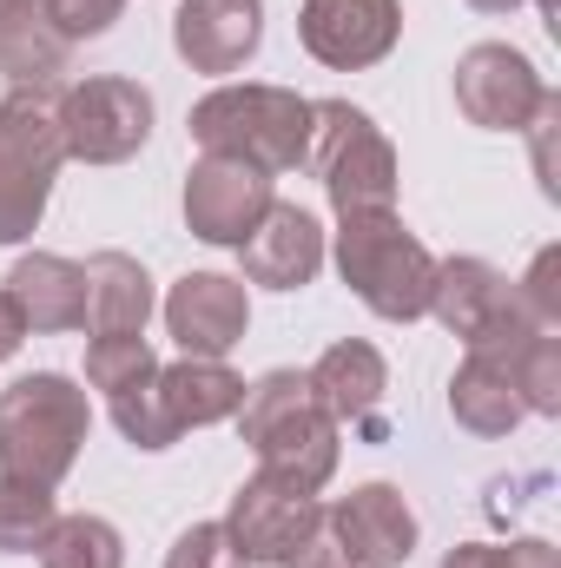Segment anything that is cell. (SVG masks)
<instances>
[{
	"mask_svg": "<svg viewBox=\"0 0 561 568\" xmlns=\"http://www.w3.org/2000/svg\"><path fill=\"white\" fill-rule=\"evenodd\" d=\"M245 443L258 449V476L290 483L304 496H317L337 469V417L310 397V384L297 371H272L265 384L245 390L238 404Z\"/></svg>",
	"mask_w": 561,
	"mask_h": 568,
	"instance_id": "6da1fadb",
	"label": "cell"
},
{
	"mask_svg": "<svg viewBox=\"0 0 561 568\" xmlns=\"http://www.w3.org/2000/svg\"><path fill=\"white\" fill-rule=\"evenodd\" d=\"M192 140L212 159L290 172L310 159V100H297L284 87H218L192 106Z\"/></svg>",
	"mask_w": 561,
	"mask_h": 568,
	"instance_id": "7a4b0ae2",
	"label": "cell"
},
{
	"mask_svg": "<svg viewBox=\"0 0 561 568\" xmlns=\"http://www.w3.org/2000/svg\"><path fill=\"white\" fill-rule=\"evenodd\" d=\"M86 390H73L67 377L40 371V377H20L0 390V476H20V483H40L53 489L80 443H86Z\"/></svg>",
	"mask_w": 561,
	"mask_h": 568,
	"instance_id": "3957f363",
	"label": "cell"
},
{
	"mask_svg": "<svg viewBox=\"0 0 561 568\" xmlns=\"http://www.w3.org/2000/svg\"><path fill=\"white\" fill-rule=\"evenodd\" d=\"M337 265L344 284L377 311V317H422L429 311V284H436V258L404 232L397 212H350L337 232Z\"/></svg>",
	"mask_w": 561,
	"mask_h": 568,
	"instance_id": "277c9868",
	"label": "cell"
},
{
	"mask_svg": "<svg viewBox=\"0 0 561 568\" xmlns=\"http://www.w3.org/2000/svg\"><path fill=\"white\" fill-rule=\"evenodd\" d=\"M304 165L324 179V192L344 219L350 212H390V199H397V152L370 126V113H357L344 100L310 106V159Z\"/></svg>",
	"mask_w": 561,
	"mask_h": 568,
	"instance_id": "5b68a950",
	"label": "cell"
},
{
	"mask_svg": "<svg viewBox=\"0 0 561 568\" xmlns=\"http://www.w3.org/2000/svg\"><path fill=\"white\" fill-rule=\"evenodd\" d=\"M232 542L245 549V562H272V568H344L337 542H330V523L317 509V496L272 483V476H252L238 496H232V516H225Z\"/></svg>",
	"mask_w": 561,
	"mask_h": 568,
	"instance_id": "8992f818",
	"label": "cell"
},
{
	"mask_svg": "<svg viewBox=\"0 0 561 568\" xmlns=\"http://www.w3.org/2000/svg\"><path fill=\"white\" fill-rule=\"evenodd\" d=\"M60 159H67V145L53 126V106L40 93H13L0 106V245H13L40 225Z\"/></svg>",
	"mask_w": 561,
	"mask_h": 568,
	"instance_id": "52a82bcc",
	"label": "cell"
},
{
	"mask_svg": "<svg viewBox=\"0 0 561 568\" xmlns=\"http://www.w3.org/2000/svg\"><path fill=\"white\" fill-rule=\"evenodd\" d=\"M53 126L67 159H86V165H120L133 159L152 133V93L140 80H120V73H100V80H80L60 93L53 106Z\"/></svg>",
	"mask_w": 561,
	"mask_h": 568,
	"instance_id": "ba28073f",
	"label": "cell"
},
{
	"mask_svg": "<svg viewBox=\"0 0 561 568\" xmlns=\"http://www.w3.org/2000/svg\"><path fill=\"white\" fill-rule=\"evenodd\" d=\"M429 311H436L469 351H482V344H516V337L536 331V324H522V297H516V284L502 278L496 265H482V258L436 265Z\"/></svg>",
	"mask_w": 561,
	"mask_h": 568,
	"instance_id": "9c48e42d",
	"label": "cell"
},
{
	"mask_svg": "<svg viewBox=\"0 0 561 568\" xmlns=\"http://www.w3.org/2000/svg\"><path fill=\"white\" fill-rule=\"evenodd\" d=\"M272 172L245 165V159H198L192 179H185V219L205 245H245L252 225L272 212Z\"/></svg>",
	"mask_w": 561,
	"mask_h": 568,
	"instance_id": "30bf717a",
	"label": "cell"
},
{
	"mask_svg": "<svg viewBox=\"0 0 561 568\" xmlns=\"http://www.w3.org/2000/svg\"><path fill=\"white\" fill-rule=\"evenodd\" d=\"M542 100H549V87L536 80V67L516 47H469L456 67V106L489 133L529 126L542 113Z\"/></svg>",
	"mask_w": 561,
	"mask_h": 568,
	"instance_id": "8fae6325",
	"label": "cell"
},
{
	"mask_svg": "<svg viewBox=\"0 0 561 568\" xmlns=\"http://www.w3.org/2000/svg\"><path fill=\"white\" fill-rule=\"evenodd\" d=\"M397 0H304V47L310 60L337 67V73H357V67H377L390 47H397Z\"/></svg>",
	"mask_w": 561,
	"mask_h": 568,
	"instance_id": "7c38bea8",
	"label": "cell"
},
{
	"mask_svg": "<svg viewBox=\"0 0 561 568\" xmlns=\"http://www.w3.org/2000/svg\"><path fill=\"white\" fill-rule=\"evenodd\" d=\"M324 523H330V542L350 568H397L417 549V516L390 483L350 489L337 509H324Z\"/></svg>",
	"mask_w": 561,
	"mask_h": 568,
	"instance_id": "4fadbf2b",
	"label": "cell"
},
{
	"mask_svg": "<svg viewBox=\"0 0 561 568\" xmlns=\"http://www.w3.org/2000/svg\"><path fill=\"white\" fill-rule=\"evenodd\" d=\"M165 324H172V337H178L185 357H225V351L245 337V324H252L245 284L218 278V272H192V278L172 284Z\"/></svg>",
	"mask_w": 561,
	"mask_h": 568,
	"instance_id": "5bb4252c",
	"label": "cell"
},
{
	"mask_svg": "<svg viewBox=\"0 0 561 568\" xmlns=\"http://www.w3.org/2000/svg\"><path fill=\"white\" fill-rule=\"evenodd\" d=\"M265 40V0H185L172 20V47L198 73H238Z\"/></svg>",
	"mask_w": 561,
	"mask_h": 568,
	"instance_id": "9a60e30c",
	"label": "cell"
},
{
	"mask_svg": "<svg viewBox=\"0 0 561 568\" xmlns=\"http://www.w3.org/2000/svg\"><path fill=\"white\" fill-rule=\"evenodd\" d=\"M238 258H245V278L252 284L297 291V284L317 278V265H324V232H317V219L304 205H272L252 225V239L238 245Z\"/></svg>",
	"mask_w": 561,
	"mask_h": 568,
	"instance_id": "2e32d148",
	"label": "cell"
},
{
	"mask_svg": "<svg viewBox=\"0 0 561 568\" xmlns=\"http://www.w3.org/2000/svg\"><path fill=\"white\" fill-rule=\"evenodd\" d=\"M516 344H522V337H516ZM516 344H482V351H469V364L456 371V384H449V410H456V424L462 429H476V436H502V429L529 410L522 390H516Z\"/></svg>",
	"mask_w": 561,
	"mask_h": 568,
	"instance_id": "e0dca14e",
	"label": "cell"
},
{
	"mask_svg": "<svg viewBox=\"0 0 561 568\" xmlns=\"http://www.w3.org/2000/svg\"><path fill=\"white\" fill-rule=\"evenodd\" d=\"M7 297L27 331H86V272L73 258L33 252L7 272Z\"/></svg>",
	"mask_w": 561,
	"mask_h": 568,
	"instance_id": "ac0fdd59",
	"label": "cell"
},
{
	"mask_svg": "<svg viewBox=\"0 0 561 568\" xmlns=\"http://www.w3.org/2000/svg\"><path fill=\"white\" fill-rule=\"evenodd\" d=\"M152 397H159L165 424H172V436H178V429L238 417V404H245V377H232L218 357H185V364H165V371L152 377Z\"/></svg>",
	"mask_w": 561,
	"mask_h": 568,
	"instance_id": "d6986e66",
	"label": "cell"
},
{
	"mask_svg": "<svg viewBox=\"0 0 561 568\" xmlns=\"http://www.w3.org/2000/svg\"><path fill=\"white\" fill-rule=\"evenodd\" d=\"M304 384H310V397H317L337 424H370L377 404H384V357H377L370 344L344 337V344H330V351L317 357V371H310Z\"/></svg>",
	"mask_w": 561,
	"mask_h": 568,
	"instance_id": "ffe728a7",
	"label": "cell"
},
{
	"mask_svg": "<svg viewBox=\"0 0 561 568\" xmlns=\"http://www.w3.org/2000/svg\"><path fill=\"white\" fill-rule=\"evenodd\" d=\"M80 272H86V331H93V337L145 331V317H152V278L140 272V258L100 252V258H86Z\"/></svg>",
	"mask_w": 561,
	"mask_h": 568,
	"instance_id": "44dd1931",
	"label": "cell"
},
{
	"mask_svg": "<svg viewBox=\"0 0 561 568\" xmlns=\"http://www.w3.org/2000/svg\"><path fill=\"white\" fill-rule=\"evenodd\" d=\"M120 529L106 516H60L40 542V568H120Z\"/></svg>",
	"mask_w": 561,
	"mask_h": 568,
	"instance_id": "7402d4cb",
	"label": "cell"
},
{
	"mask_svg": "<svg viewBox=\"0 0 561 568\" xmlns=\"http://www.w3.org/2000/svg\"><path fill=\"white\" fill-rule=\"evenodd\" d=\"M53 523H60V516H53V489L20 483V476H0V556L40 549Z\"/></svg>",
	"mask_w": 561,
	"mask_h": 568,
	"instance_id": "603a6c76",
	"label": "cell"
},
{
	"mask_svg": "<svg viewBox=\"0 0 561 568\" xmlns=\"http://www.w3.org/2000/svg\"><path fill=\"white\" fill-rule=\"evenodd\" d=\"M152 371L159 364H152V344H145L140 331H113V337H93L86 344V384L106 390V397L152 384Z\"/></svg>",
	"mask_w": 561,
	"mask_h": 568,
	"instance_id": "cb8c5ba5",
	"label": "cell"
},
{
	"mask_svg": "<svg viewBox=\"0 0 561 568\" xmlns=\"http://www.w3.org/2000/svg\"><path fill=\"white\" fill-rule=\"evenodd\" d=\"M165 568H245V549L232 542L225 523H192V529L172 542Z\"/></svg>",
	"mask_w": 561,
	"mask_h": 568,
	"instance_id": "d4e9b609",
	"label": "cell"
},
{
	"mask_svg": "<svg viewBox=\"0 0 561 568\" xmlns=\"http://www.w3.org/2000/svg\"><path fill=\"white\" fill-rule=\"evenodd\" d=\"M120 7L126 0H40V20L73 47V40H93V33H106L113 20H120Z\"/></svg>",
	"mask_w": 561,
	"mask_h": 568,
	"instance_id": "484cf974",
	"label": "cell"
},
{
	"mask_svg": "<svg viewBox=\"0 0 561 568\" xmlns=\"http://www.w3.org/2000/svg\"><path fill=\"white\" fill-rule=\"evenodd\" d=\"M442 568H561V562H555L549 542H509V549H496V542H469V549H449V562Z\"/></svg>",
	"mask_w": 561,
	"mask_h": 568,
	"instance_id": "4316f807",
	"label": "cell"
},
{
	"mask_svg": "<svg viewBox=\"0 0 561 568\" xmlns=\"http://www.w3.org/2000/svg\"><path fill=\"white\" fill-rule=\"evenodd\" d=\"M20 337H27V324H20V311H13V297L0 291V357H13V351H20Z\"/></svg>",
	"mask_w": 561,
	"mask_h": 568,
	"instance_id": "83f0119b",
	"label": "cell"
},
{
	"mask_svg": "<svg viewBox=\"0 0 561 568\" xmlns=\"http://www.w3.org/2000/svg\"><path fill=\"white\" fill-rule=\"evenodd\" d=\"M27 13H40V0H0V33H7L13 20H27Z\"/></svg>",
	"mask_w": 561,
	"mask_h": 568,
	"instance_id": "f1b7e54d",
	"label": "cell"
},
{
	"mask_svg": "<svg viewBox=\"0 0 561 568\" xmlns=\"http://www.w3.org/2000/svg\"><path fill=\"white\" fill-rule=\"evenodd\" d=\"M469 7H482V13H509L516 0H469Z\"/></svg>",
	"mask_w": 561,
	"mask_h": 568,
	"instance_id": "f546056e",
	"label": "cell"
}]
</instances>
